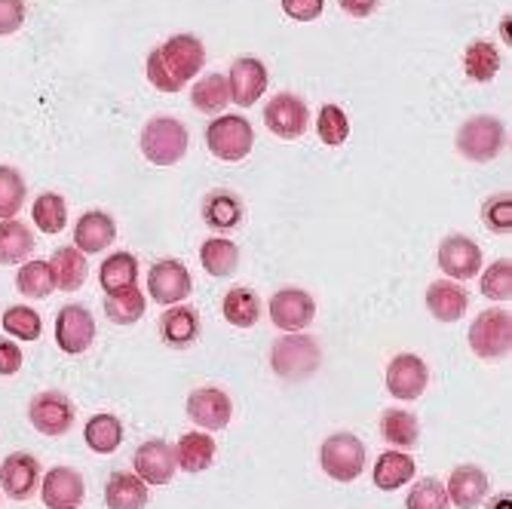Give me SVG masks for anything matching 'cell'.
Here are the masks:
<instances>
[{
  "label": "cell",
  "mask_w": 512,
  "mask_h": 509,
  "mask_svg": "<svg viewBox=\"0 0 512 509\" xmlns=\"http://www.w3.org/2000/svg\"><path fill=\"white\" fill-rule=\"evenodd\" d=\"M470 347L479 359H503L512 350V316L509 310L491 307L470 326Z\"/></svg>",
  "instance_id": "obj_6"
},
{
  "label": "cell",
  "mask_w": 512,
  "mask_h": 509,
  "mask_svg": "<svg viewBox=\"0 0 512 509\" xmlns=\"http://www.w3.org/2000/svg\"><path fill=\"white\" fill-rule=\"evenodd\" d=\"M83 439L96 454H114L123 442V427L114 414H96V418H89Z\"/></svg>",
  "instance_id": "obj_30"
},
{
  "label": "cell",
  "mask_w": 512,
  "mask_h": 509,
  "mask_svg": "<svg viewBox=\"0 0 512 509\" xmlns=\"http://www.w3.org/2000/svg\"><path fill=\"white\" fill-rule=\"evenodd\" d=\"M19 368H22V350L13 341L0 338V375L10 378V375L19 372Z\"/></svg>",
  "instance_id": "obj_48"
},
{
  "label": "cell",
  "mask_w": 512,
  "mask_h": 509,
  "mask_svg": "<svg viewBox=\"0 0 512 509\" xmlns=\"http://www.w3.org/2000/svg\"><path fill=\"white\" fill-rule=\"evenodd\" d=\"M234 414V402L218 387H200L188 396V418L203 430H224Z\"/></svg>",
  "instance_id": "obj_14"
},
{
  "label": "cell",
  "mask_w": 512,
  "mask_h": 509,
  "mask_svg": "<svg viewBox=\"0 0 512 509\" xmlns=\"http://www.w3.org/2000/svg\"><path fill=\"white\" fill-rule=\"evenodd\" d=\"M188 129L175 117H154L142 129V154L154 166H175L188 154Z\"/></svg>",
  "instance_id": "obj_3"
},
{
  "label": "cell",
  "mask_w": 512,
  "mask_h": 509,
  "mask_svg": "<svg viewBox=\"0 0 512 509\" xmlns=\"http://www.w3.org/2000/svg\"><path fill=\"white\" fill-rule=\"evenodd\" d=\"M448 494L439 479H421L405 500V509H448Z\"/></svg>",
  "instance_id": "obj_44"
},
{
  "label": "cell",
  "mask_w": 512,
  "mask_h": 509,
  "mask_svg": "<svg viewBox=\"0 0 512 509\" xmlns=\"http://www.w3.org/2000/svg\"><path fill=\"white\" fill-rule=\"evenodd\" d=\"M92 341H96V319H92V313L80 304H65L56 316V344L65 353L80 356L89 350Z\"/></svg>",
  "instance_id": "obj_10"
},
{
  "label": "cell",
  "mask_w": 512,
  "mask_h": 509,
  "mask_svg": "<svg viewBox=\"0 0 512 509\" xmlns=\"http://www.w3.org/2000/svg\"><path fill=\"white\" fill-rule=\"evenodd\" d=\"M319 464L335 482H353L365 467V445L353 433H335L322 442Z\"/></svg>",
  "instance_id": "obj_7"
},
{
  "label": "cell",
  "mask_w": 512,
  "mask_h": 509,
  "mask_svg": "<svg viewBox=\"0 0 512 509\" xmlns=\"http://www.w3.org/2000/svg\"><path fill=\"white\" fill-rule=\"evenodd\" d=\"M414 476V460L405 451H387L375 464V485L381 491H396Z\"/></svg>",
  "instance_id": "obj_29"
},
{
  "label": "cell",
  "mask_w": 512,
  "mask_h": 509,
  "mask_svg": "<svg viewBox=\"0 0 512 509\" xmlns=\"http://www.w3.org/2000/svg\"><path fill=\"white\" fill-rule=\"evenodd\" d=\"M448 503H454L457 509H476L482 506V500L488 497V476L479 467H457L448 476Z\"/></svg>",
  "instance_id": "obj_21"
},
{
  "label": "cell",
  "mask_w": 512,
  "mask_h": 509,
  "mask_svg": "<svg viewBox=\"0 0 512 509\" xmlns=\"http://www.w3.org/2000/svg\"><path fill=\"white\" fill-rule=\"evenodd\" d=\"M191 102H194V108L203 111V114H218V111H224L227 102H230L227 77H224V74H209V77H203L200 83H194V89H191Z\"/></svg>",
  "instance_id": "obj_34"
},
{
  "label": "cell",
  "mask_w": 512,
  "mask_h": 509,
  "mask_svg": "<svg viewBox=\"0 0 512 509\" xmlns=\"http://www.w3.org/2000/svg\"><path fill=\"white\" fill-rule=\"evenodd\" d=\"M16 286L25 298H46L56 292L53 270L46 261H25L16 273Z\"/></svg>",
  "instance_id": "obj_36"
},
{
  "label": "cell",
  "mask_w": 512,
  "mask_h": 509,
  "mask_svg": "<svg viewBox=\"0 0 512 509\" xmlns=\"http://www.w3.org/2000/svg\"><path fill=\"white\" fill-rule=\"evenodd\" d=\"M25 25V0H0V37L16 34Z\"/></svg>",
  "instance_id": "obj_46"
},
{
  "label": "cell",
  "mask_w": 512,
  "mask_h": 509,
  "mask_svg": "<svg viewBox=\"0 0 512 509\" xmlns=\"http://www.w3.org/2000/svg\"><path fill=\"white\" fill-rule=\"evenodd\" d=\"M503 142H506L503 123L488 114L470 117L457 129V151L460 157H467L473 163H491L503 151Z\"/></svg>",
  "instance_id": "obj_4"
},
{
  "label": "cell",
  "mask_w": 512,
  "mask_h": 509,
  "mask_svg": "<svg viewBox=\"0 0 512 509\" xmlns=\"http://www.w3.org/2000/svg\"><path fill=\"white\" fill-rule=\"evenodd\" d=\"M4 332L16 335L19 341H37L40 332H43V322H40V313L31 310V307H10L4 313Z\"/></svg>",
  "instance_id": "obj_43"
},
{
  "label": "cell",
  "mask_w": 512,
  "mask_h": 509,
  "mask_svg": "<svg viewBox=\"0 0 512 509\" xmlns=\"http://www.w3.org/2000/svg\"><path fill=\"white\" fill-rule=\"evenodd\" d=\"M307 105L292 96V92H279V96H273L264 108V123L267 129L276 135V138H286V142H295V138H301L307 132Z\"/></svg>",
  "instance_id": "obj_9"
},
{
  "label": "cell",
  "mask_w": 512,
  "mask_h": 509,
  "mask_svg": "<svg viewBox=\"0 0 512 509\" xmlns=\"http://www.w3.org/2000/svg\"><path fill=\"white\" fill-rule=\"evenodd\" d=\"M430 384V372H427V362L414 353H399L390 359L387 365V390L393 399L399 402H411L417 399Z\"/></svg>",
  "instance_id": "obj_8"
},
{
  "label": "cell",
  "mask_w": 512,
  "mask_h": 509,
  "mask_svg": "<svg viewBox=\"0 0 512 509\" xmlns=\"http://www.w3.org/2000/svg\"><path fill=\"white\" fill-rule=\"evenodd\" d=\"M482 218H485V224L494 230V234H509V230H512V200H509V194L488 200Z\"/></svg>",
  "instance_id": "obj_45"
},
{
  "label": "cell",
  "mask_w": 512,
  "mask_h": 509,
  "mask_svg": "<svg viewBox=\"0 0 512 509\" xmlns=\"http://www.w3.org/2000/svg\"><path fill=\"white\" fill-rule=\"evenodd\" d=\"M28 418L34 424L37 433L43 436H65L74 424V405L68 396L62 393H37L31 399V408H28Z\"/></svg>",
  "instance_id": "obj_11"
},
{
  "label": "cell",
  "mask_w": 512,
  "mask_h": 509,
  "mask_svg": "<svg viewBox=\"0 0 512 509\" xmlns=\"http://www.w3.org/2000/svg\"><path fill=\"white\" fill-rule=\"evenodd\" d=\"M316 132H319V138L329 148H341L347 142V135H350V120H347V114L338 105H325L319 111Z\"/></svg>",
  "instance_id": "obj_41"
},
{
  "label": "cell",
  "mask_w": 512,
  "mask_h": 509,
  "mask_svg": "<svg viewBox=\"0 0 512 509\" xmlns=\"http://www.w3.org/2000/svg\"><path fill=\"white\" fill-rule=\"evenodd\" d=\"M463 68H467V77L470 80L488 83L500 71V53L494 50L488 40H476V43H470L467 56H463Z\"/></svg>",
  "instance_id": "obj_38"
},
{
  "label": "cell",
  "mask_w": 512,
  "mask_h": 509,
  "mask_svg": "<svg viewBox=\"0 0 512 509\" xmlns=\"http://www.w3.org/2000/svg\"><path fill=\"white\" fill-rule=\"evenodd\" d=\"M132 464H135V476L145 485H169L178 470V457L169 442L151 439L135 451Z\"/></svg>",
  "instance_id": "obj_13"
},
{
  "label": "cell",
  "mask_w": 512,
  "mask_h": 509,
  "mask_svg": "<svg viewBox=\"0 0 512 509\" xmlns=\"http://www.w3.org/2000/svg\"><path fill=\"white\" fill-rule=\"evenodd\" d=\"M83 476L71 467H53L40 482V497L50 509H77L83 503Z\"/></svg>",
  "instance_id": "obj_19"
},
{
  "label": "cell",
  "mask_w": 512,
  "mask_h": 509,
  "mask_svg": "<svg viewBox=\"0 0 512 509\" xmlns=\"http://www.w3.org/2000/svg\"><path fill=\"white\" fill-rule=\"evenodd\" d=\"M117 237V224L108 212H86L80 215L77 227H74V246L83 252V255H99L105 252Z\"/></svg>",
  "instance_id": "obj_20"
},
{
  "label": "cell",
  "mask_w": 512,
  "mask_h": 509,
  "mask_svg": "<svg viewBox=\"0 0 512 509\" xmlns=\"http://www.w3.org/2000/svg\"><path fill=\"white\" fill-rule=\"evenodd\" d=\"M163 341L172 347H188L200 335V316L191 307H169L160 319Z\"/></svg>",
  "instance_id": "obj_27"
},
{
  "label": "cell",
  "mask_w": 512,
  "mask_h": 509,
  "mask_svg": "<svg viewBox=\"0 0 512 509\" xmlns=\"http://www.w3.org/2000/svg\"><path fill=\"white\" fill-rule=\"evenodd\" d=\"M500 31H503V40L509 43V19H503V25H500Z\"/></svg>",
  "instance_id": "obj_51"
},
{
  "label": "cell",
  "mask_w": 512,
  "mask_h": 509,
  "mask_svg": "<svg viewBox=\"0 0 512 509\" xmlns=\"http://www.w3.org/2000/svg\"><path fill=\"white\" fill-rule=\"evenodd\" d=\"M148 292L157 304H178L194 292V280L188 267L175 258L157 261L148 273Z\"/></svg>",
  "instance_id": "obj_12"
},
{
  "label": "cell",
  "mask_w": 512,
  "mask_h": 509,
  "mask_svg": "<svg viewBox=\"0 0 512 509\" xmlns=\"http://www.w3.org/2000/svg\"><path fill=\"white\" fill-rule=\"evenodd\" d=\"M99 280H102V289L108 295L132 289L135 280H138V261H135V255L132 252H114L111 258H105V264L99 270Z\"/></svg>",
  "instance_id": "obj_28"
},
{
  "label": "cell",
  "mask_w": 512,
  "mask_h": 509,
  "mask_svg": "<svg viewBox=\"0 0 512 509\" xmlns=\"http://www.w3.org/2000/svg\"><path fill=\"white\" fill-rule=\"evenodd\" d=\"M200 261H203V270L218 276V280H224V276H230L237 270L240 264V249L224 240V237H215V240H206L203 249H200Z\"/></svg>",
  "instance_id": "obj_32"
},
{
  "label": "cell",
  "mask_w": 512,
  "mask_h": 509,
  "mask_svg": "<svg viewBox=\"0 0 512 509\" xmlns=\"http://www.w3.org/2000/svg\"><path fill=\"white\" fill-rule=\"evenodd\" d=\"M313 316H316V304L301 289H283L270 298V319H273V326L283 332L307 329Z\"/></svg>",
  "instance_id": "obj_16"
},
{
  "label": "cell",
  "mask_w": 512,
  "mask_h": 509,
  "mask_svg": "<svg viewBox=\"0 0 512 509\" xmlns=\"http://www.w3.org/2000/svg\"><path fill=\"white\" fill-rule=\"evenodd\" d=\"M215 442L209 433H184L181 442L175 445V457H178V467L184 473H203L212 467L215 460Z\"/></svg>",
  "instance_id": "obj_25"
},
{
  "label": "cell",
  "mask_w": 512,
  "mask_h": 509,
  "mask_svg": "<svg viewBox=\"0 0 512 509\" xmlns=\"http://www.w3.org/2000/svg\"><path fill=\"white\" fill-rule=\"evenodd\" d=\"M270 365H273V372L279 378L301 381V378H310L316 368L322 365V350H319V344L313 338L289 332V335H283L273 344Z\"/></svg>",
  "instance_id": "obj_2"
},
{
  "label": "cell",
  "mask_w": 512,
  "mask_h": 509,
  "mask_svg": "<svg viewBox=\"0 0 512 509\" xmlns=\"http://www.w3.org/2000/svg\"><path fill=\"white\" fill-rule=\"evenodd\" d=\"M31 252H34V234L28 230V224H22L19 218L0 221V264L4 267L25 264Z\"/></svg>",
  "instance_id": "obj_24"
},
{
  "label": "cell",
  "mask_w": 512,
  "mask_h": 509,
  "mask_svg": "<svg viewBox=\"0 0 512 509\" xmlns=\"http://www.w3.org/2000/svg\"><path fill=\"white\" fill-rule=\"evenodd\" d=\"M322 4L325 0H283V10L295 22H313L322 16Z\"/></svg>",
  "instance_id": "obj_47"
},
{
  "label": "cell",
  "mask_w": 512,
  "mask_h": 509,
  "mask_svg": "<svg viewBox=\"0 0 512 509\" xmlns=\"http://www.w3.org/2000/svg\"><path fill=\"white\" fill-rule=\"evenodd\" d=\"M25 197H28V184L22 172H16L13 166H0V221L16 218L19 209L25 206Z\"/></svg>",
  "instance_id": "obj_37"
},
{
  "label": "cell",
  "mask_w": 512,
  "mask_h": 509,
  "mask_svg": "<svg viewBox=\"0 0 512 509\" xmlns=\"http://www.w3.org/2000/svg\"><path fill=\"white\" fill-rule=\"evenodd\" d=\"M0 485H4L10 500H31L40 488V464L37 457L16 451L0 464Z\"/></svg>",
  "instance_id": "obj_17"
},
{
  "label": "cell",
  "mask_w": 512,
  "mask_h": 509,
  "mask_svg": "<svg viewBox=\"0 0 512 509\" xmlns=\"http://www.w3.org/2000/svg\"><path fill=\"white\" fill-rule=\"evenodd\" d=\"M381 436L396 448H411L417 436H421V424L405 408H387L381 418Z\"/></svg>",
  "instance_id": "obj_31"
},
{
  "label": "cell",
  "mask_w": 512,
  "mask_h": 509,
  "mask_svg": "<svg viewBox=\"0 0 512 509\" xmlns=\"http://www.w3.org/2000/svg\"><path fill=\"white\" fill-rule=\"evenodd\" d=\"M470 307V295L451 280H439L427 289V310L439 322H457Z\"/></svg>",
  "instance_id": "obj_22"
},
{
  "label": "cell",
  "mask_w": 512,
  "mask_h": 509,
  "mask_svg": "<svg viewBox=\"0 0 512 509\" xmlns=\"http://www.w3.org/2000/svg\"><path fill=\"white\" fill-rule=\"evenodd\" d=\"M50 270H53L56 289L77 292L83 286V280H86V255L77 246H62V249L53 252Z\"/></svg>",
  "instance_id": "obj_26"
},
{
  "label": "cell",
  "mask_w": 512,
  "mask_h": 509,
  "mask_svg": "<svg viewBox=\"0 0 512 509\" xmlns=\"http://www.w3.org/2000/svg\"><path fill=\"white\" fill-rule=\"evenodd\" d=\"M482 295L491 298V301H509L512 298V261L509 258H500L494 261L485 273H482Z\"/></svg>",
  "instance_id": "obj_42"
},
{
  "label": "cell",
  "mask_w": 512,
  "mask_h": 509,
  "mask_svg": "<svg viewBox=\"0 0 512 509\" xmlns=\"http://www.w3.org/2000/svg\"><path fill=\"white\" fill-rule=\"evenodd\" d=\"M145 310H148V301L135 286L123 289V292H114L105 301V313H108L111 322H117V326H132V322H138L145 316Z\"/></svg>",
  "instance_id": "obj_35"
},
{
  "label": "cell",
  "mask_w": 512,
  "mask_h": 509,
  "mask_svg": "<svg viewBox=\"0 0 512 509\" xmlns=\"http://www.w3.org/2000/svg\"><path fill=\"white\" fill-rule=\"evenodd\" d=\"M439 267L451 280H476L482 273V249L470 237H445L439 246Z\"/></svg>",
  "instance_id": "obj_15"
},
{
  "label": "cell",
  "mask_w": 512,
  "mask_h": 509,
  "mask_svg": "<svg viewBox=\"0 0 512 509\" xmlns=\"http://www.w3.org/2000/svg\"><path fill=\"white\" fill-rule=\"evenodd\" d=\"M227 86H230V99H234L240 108H252L267 89V68L261 65V59L243 56L234 62V68H230Z\"/></svg>",
  "instance_id": "obj_18"
},
{
  "label": "cell",
  "mask_w": 512,
  "mask_h": 509,
  "mask_svg": "<svg viewBox=\"0 0 512 509\" xmlns=\"http://www.w3.org/2000/svg\"><path fill=\"white\" fill-rule=\"evenodd\" d=\"M203 218H206V224L215 227V230H230V227H237V224H240L243 206H240L237 197H230V194L218 191V194L206 197V203H203Z\"/></svg>",
  "instance_id": "obj_39"
},
{
  "label": "cell",
  "mask_w": 512,
  "mask_h": 509,
  "mask_svg": "<svg viewBox=\"0 0 512 509\" xmlns=\"http://www.w3.org/2000/svg\"><path fill=\"white\" fill-rule=\"evenodd\" d=\"M31 215L43 234H59V230H65V221H68V206L59 194H40L31 206Z\"/></svg>",
  "instance_id": "obj_40"
},
{
  "label": "cell",
  "mask_w": 512,
  "mask_h": 509,
  "mask_svg": "<svg viewBox=\"0 0 512 509\" xmlns=\"http://www.w3.org/2000/svg\"><path fill=\"white\" fill-rule=\"evenodd\" d=\"M206 65V50L194 34L169 37L148 56V80L160 92H181L184 83L200 74Z\"/></svg>",
  "instance_id": "obj_1"
},
{
  "label": "cell",
  "mask_w": 512,
  "mask_h": 509,
  "mask_svg": "<svg viewBox=\"0 0 512 509\" xmlns=\"http://www.w3.org/2000/svg\"><path fill=\"white\" fill-rule=\"evenodd\" d=\"M497 509H509V494L497 497Z\"/></svg>",
  "instance_id": "obj_50"
},
{
  "label": "cell",
  "mask_w": 512,
  "mask_h": 509,
  "mask_svg": "<svg viewBox=\"0 0 512 509\" xmlns=\"http://www.w3.org/2000/svg\"><path fill=\"white\" fill-rule=\"evenodd\" d=\"M258 316H261V304H258V298H255L252 289L237 286V289H230L224 295V319L230 322V326L252 329L255 322H258Z\"/></svg>",
  "instance_id": "obj_33"
},
{
  "label": "cell",
  "mask_w": 512,
  "mask_h": 509,
  "mask_svg": "<svg viewBox=\"0 0 512 509\" xmlns=\"http://www.w3.org/2000/svg\"><path fill=\"white\" fill-rule=\"evenodd\" d=\"M338 4H341V10H344L347 16H353V19H368L371 13L378 10L381 0H338Z\"/></svg>",
  "instance_id": "obj_49"
},
{
  "label": "cell",
  "mask_w": 512,
  "mask_h": 509,
  "mask_svg": "<svg viewBox=\"0 0 512 509\" xmlns=\"http://www.w3.org/2000/svg\"><path fill=\"white\" fill-rule=\"evenodd\" d=\"M148 500H151L148 485L135 473H114L105 485L108 509H145Z\"/></svg>",
  "instance_id": "obj_23"
},
{
  "label": "cell",
  "mask_w": 512,
  "mask_h": 509,
  "mask_svg": "<svg viewBox=\"0 0 512 509\" xmlns=\"http://www.w3.org/2000/svg\"><path fill=\"white\" fill-rule=\"evenodd\" d=\"M206 145L209 151L224 160V163H240L249 157L252 145H255V132L252 123L246 117H234V114H224L218 117L209 129H206Z\"/></svg>",
  "instance_id": "obj_5"
}]
</instances>
